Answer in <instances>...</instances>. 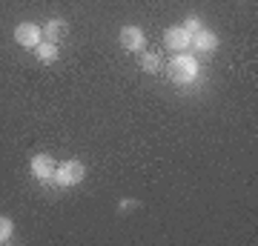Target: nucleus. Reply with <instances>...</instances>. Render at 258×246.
<instances>
[{"mask_svg": "<svg viewBox=\"0 0 258 246\" xmlns=\"http://www.w3.org/2000/svg\"><path fill=\"white\" fill-rule=\"evenodd\" d=\"M189 46H195L198 52H215V49H218V35H215L212 29L204 26L201 32H195L192 35V43Z\"/></svg>", "mask_w": 258, "mask_h": 246, "instance_id": "7", "label": "nucleus"}, {"mask_svg": "<svg viewBox=\"0 0 258 246\" xmlns=\"http://www.w3.org/2000/svg\"><path fill=\"white\" fill-rule=\"evenodd\" d=\"M198 77H201V66H198V60H195L192 55H181L178 52L175 57H172V63H169V80L175 83V86H195L198 83Z\"/></svg>", "mask_w": 258, "mask_h": 246, "instance_id": "1", "label": "nucleus"}, {"mask_svg": "<svg viewBox=\"0 0 258 246\" xmlns=\"http://www.w3.org/2000/svg\"><path fill=\"white\" fill-rule=\"evenodd\" d=\"M181 26H184L186 32H189V35H195V32H201V29H204V23H201V18H195V15H189V18H186L184 23H181Z\"/></svg>", "mask_w": 258, "mask_h": 246, "instance_id": "12", "label": "nucleus"}, {"mask_svg": "<svg viewBox=\"0 0 258 246\" xmlns=\"http://www.w3.org/2000/svg\"><path fill=\"white\" fill-rule=\"evenodd\" d=\"M86 178V166L81 160H63L60 166H55V175H52V183L55 186H78Z\"/></svg>", "mask_w": 258, "mask_h": 246, "instance_id": "2", "label": "nucleus"}, {"mask_svg": "<svg viewBox=\"0 0 258 246\" xmlns=\"http://www.w3.org/2000/svg\"><path fill=\"white\" fill-rule=\"evenodd\" d=\"M12 235H15V220L6 218V215H0V243L12 240Z\"/></svg>", "mask_w": 258, "mask_h": 246, "instance_id": "11", "label": "nucleus"}, {"mask_svg": "<svg viewBox=\"0 0 258 246\" xmlns=\"http://www.w3.org/2000/svg\"><path fill=\"white\" fill-rule=\"evenodd\" d=\"M161 55H158V52H144V55H141V69H144V72L147 74H155V72H161Z\"/></svg>", "mask_w": 258, "mask_h": 246, "instance_id": "10", "label": "nucleus"}, {"mask_svg": "<svg viewBox=\"0 0 258 246\" xmlns=\"http://www.w3.org/2000/svg\"><path fill=\"white\" fill-rule=\"evenodd\" d=\"M29 169L35 175V181L40 183H52V175H55V160L49 155H35L29 160Z\"/></svg>", "mask_w": 258, "mask_h": 246, "instance_id": "4", "label": "nucleus"}, {"mask_svg": "<svg viewBox=\"0 0 258 246\" xmlns=\"http://www.w3.org/2000/svg\"><path fill=\"white\" fill-rule=\"evenodd\" d=\"M40 40H43V29L37 26V23H18V26H15V43L18 46L35 49Z\"/></svg>", "mask_w": 258, "mask_h": 246, "instance_id": "3", "label": "nucleus"}, {"mask_svg": "<svg viewBox=\"0 0 258 246\" xmlns=\"http://www.w3.org/2000/svg\"><path fill=\"white\" fill-rule=\"evenodd\" d=\"M138 206H141V203L135 201V198H123L118 209H120V212H132V209H138Z\"/></svg>", "mask_w": 258, "mask_h": 246, "instance_id": "13", "label": "nucleus"}, {"mask_svg": "<svg viewBox=\"0 0 258 246\" xmlns=\"http://www.w3.org/2000/svg\"><path fill=\"white\" fill-rule=\"evenodd\" d=\"M32 52L37 55V60H40V63H46V66H52L57 57H60V49H57V43H49V40H40V43H37Z\"/></svg>", "mask_w": 258, "mask_h": 246, "instance_id": "9", "label": "nucleus"}, {"mask_svg": "<svg viewBox=\"0 0 258 246\" xmlns=\"http://www.w3.org/2000/svg\"><path fill=\"white\" fill-rule=\"evenodd\" d=\"M120 46H123L126 52H141V49L147 46V35H144V29L123 26V29H120Z\"/></svg>", "mask_w": 258, "mask_h": 246, "instance_id": "5", "label": "nucleus"}, {"mask_svg": "<svg viewBox=\"0 0 258 246\" xmlns=\"http://www.w3.org/2000/svg\"><path fill=\"white\" fill-rule=\"evenodd\" d=\"M66 32H69V23H66L63 18H52V20H46V29H43V35H46L49 43H60Z\"/></svg>", "mask_w": 258, "mask_h": 246, "instance_id": "8", "label": "nucleus"}, {"mask_svg": "<svg viewBox=\"0 0 258 246\" xmlns=\"http://www.w3.org/2000/svg\"><path fill=\"white\" fill-rule=\"evenodd\" d=\"M164 43L172 49V52H184L186 46L192 43V35L186 32L184 26H172V29H166V35H164Z\"/></svg>", "mask_w": 258, "mask_h": 246, "instance_id": "6", "label": "nucleus"}]
</instances>
